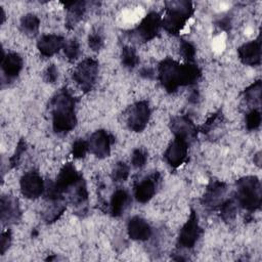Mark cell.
I'll list each match as a JSON object with an SVG mask.
<instances>
[{
    "label": "cell",
    "mask_w": 262,
    "mask_h": 262,
    "mask_svg": "<svg viewBox=\"0 0 262 262\" xmlns=\"http://www.w3.org/2000/svg\"><path fill=\"white\" fill-rule=\"evenodd\" d=\"M201 70L193 62L180 64L177 61L166 58L158 68V78L168 92H174L180 86L195 84L201 78Z\"/></svg>",
    "instance_id": "cell-1"
},
{
    "label": "cell",
    "mask_w": 262,
    "mask_h": 262,
    "mask_svg": "<svg viewBox=\"0 0 262 262\" xmlns=\"http://www.w3.org/2000/svg\"><path fill=\"white\" fill-rule=\"evenodd\" d=\"M75 106V97L67 89H60L53 95L49 108L52 115L53 130L56 133H67L76 127Z\"/></svg>",
    "instance_id": "cell-2"
},
{
    "label": "cell",
    "mask_w": 262,
    "mask_h": 262,
    "mask_svg": "<svg viewBox=\"0 0 262 262\" xmlns=\"http://www.w3.org/2000/svg\"><path fill=\"white\" fill-rule=\"evenodd\" d=\"M166 13L162 17V27L172 35H178L193 13V6L190 1L177 0L167 1Z\"/></svg>",
    "instance_id": "cell-3"
},
{
    "label": "cell",
    "mask_w": 262,
    "mask_h": 262,
    "mask_svg": "<svg viewBox=\"0 0 262 262\" xmlns=\"http://www.w3.org/2000/svg\"><path fill=\"white\" fill-rule=\"evenodd\" d=\"M235 202L249 212H254L261 207L262 190L260 180L256 176H246L236 181Z\"/></svg>",
    "instance_id": "cell-4"
},
{
    "label": "cell",
    "mask_w": 262,
    "mask_h": 262,
    "mask_svg": "<svg viewBox=\"0 0 262 262\" xmlns=\"http://www.w3.org/2000/svg\"><path fill=\"white\" fill-rule=\"evenodd\" d=\"M98 76V62L87 57L83 59L75 68L73 72V79L84 92H88L94 86Z\"/></svg>",
    "instance_id": "cell-5"
},
{
    "label": "cell",
    "mask_w": 262,
    "mask_h": 262,
    "mask_svg": "<svg viewBox=\"0 0 262 262\" xmlns=\"http://www.w3.org/2000/svg\"><path fill=\"white\" fill-rule=\"evenodd\" d=\"M202 233H203V230L199 224L198 215L193 210H191L187 221L184 223V225L180 229V232L177 238V244L180 248L191 249L195 246Z\"/></svg>",
    "instance_id": "cell-6"
},
{
    "label": "cell",
    "mask_w": 262,
    "mask_h": 262,
    "mask_svg": "<svg viewBox=\"0 0 262 262\" xmlns=\"http://www.w3.org/2000/svg\"><path fill=\"white\" fill-rule=\"evenodd\" d=\"M162 27V16L155 11L147 13L133 31V35L139 42L154 39Z\"/></svg>",
    "instance_id": "cell-7"
},
{
    "label": "cell",
    "mask_w": 262,
    "mask_h": 262,
    "mask_svg": "<svg viewBox=\"0 0 262 262\" xmlns=\"http://www.w3.org/2000/svg\"><path fill=\"white\" fill-rule=\"evenodd\" d=\"M150 117V108L146 101H138L131 106H129L126 115V123L127 126L135 131H142L149 120Z\"/></svg>",
    "instance_id": "cell-8"
},
{
    "label": "cell",
    "mask_w": 262,
    "mask_h": 262,
    "mask_svg": "<svg viewBox=\"0 0 262 262\" xmlns=\"http://www.w3.org/2000/svg\"><path fill=\"white\" fill-rule=\"evenodd\" d=\"M170 129L175 138L185 141L187 144L192 142L198 135V128L187 116H176L170 122Z\"/></svg>",
    "instance_id": "cell-9"
},
{
    "label": "cell",
    "mask_w": 262,
    "mask_h": 262,
    "mask_svg": "<svg viewBox=\"0 0 262 262\" xmlns=\"http://www.w3.org/2000/svg\"><path fill=\"white\" fill-rule=\"evenodd\" d=\"M113 142L114 137L112 134L103 129L93 132L87 140L89 151L99 159H103L110 156L111 145Z\"/></svg>",
    "instance_id": "cell-10"
},
{
    "label": "cell",
    "mask_w": 262,
    "mask_h": 262,
    "mask_svg": "<svg viewBox=\"0 0 262 262\" xmlns=\"http://www.w3.org/2000/svg\"><path fill=\"white\" fill-rule=\"evenodd\" d=\"M160 181L161 175L157 171L142 178L134 187L135 199L139 203H147L156 194Z\"/></svg>",
    "instance_id": "cell-11"
},
{
    "label": "cell",
    "mask_w": 262,
    "mask_h": 262,
    "mask_svg": "<svg viewBox=\"0 0 262 262\" xmlns=\"http://www.w3.org/2000/svg\"><path fill=\"white\" fill-rule=\"evenodd\" d=\"M45 184L38 172L30 171L25 173L20 178V191L27 199H37L43 194Z\"/></svg>",
    "instance_id": "cell-12"
},
{
    "label": "cell",
    "mask_w": 262,
    "mask_h": 262,
    "mask_svg": "<svg viewBox=\"0 0 262 262\" xmlns=\"http://www.w3.org/2000/svg\"><path fill=\"white\" fill-rule=\"evenodd\" d=\"M227 190V185L219 180H213L207 186L202 198L203 206L208 210H215L223 203V198Z\"/></svg>",
    "instance_id": "cell-13"
},
{
    "label": "cell",
    "mask_w": 262,
    "mask_h": 262,
    "mask_svg": "<svg viewBox=\"0 0 262 262\" xmlns=\"http://www.w3.org/2000/svg\"><path fill=\"white\" fill-rule=\"evenodd\" d=\"M83 176L79 173L72 163L66 164L59 171L56 180L52 182L56 191L63 196L70 187H72Z\"/></svg>",
    "instance_id": "cell-14"
},
{
    "label": "cell",
    "mask_w": 262,
    "mask_h": 262,
    "mask_svg": "<svg viewBox=\"0 0 262 262\" xmlns=\"http://www.w3.org/2000/svg\"><path fill=\"white\" fill-rule=\"evenodd\" d=\"M0 213L3 225H8L17 222L21 216L17 199L8 194L2 195L0 202Z\"/></svg>",
    "instance_id": "cell-15"
},
{
    "label": "cell",
    "mask_w": 262,
    "mask_h": 262,
    "mask_svg": "<svg viewBox=\"0 0 262 262\" xmlns=\"http://www.w3.org/2000/svg\"><path fill=\"white\" fill-rule=\"evenodd\" d=\"M237 54L241 61L248 66H258L261 62V39L258 37L255 40L243 44L237 49Z\"/></svg>",
    "instance_id": "cell-16"
},
{
    "label": "cell",
    "mask_w": 262,
    "mask_h": 262,
    "mask_svg": "<svg viewBox=\"0 0 262 262\" xmlns=\"http://www.w3.org/2000/svg\"><path fill=\"white\" fill-rule=\"evenodd\" d=\"M188 145L185 141L175 138L164 154L166 162L173 168L179 167L187 157Z\"/></svg>",
    "instance_id": "cell-17"
},
{
    "label": "cell",
    "mask_w": 262,
    "mask_h": 262,
    "mask_svg": "<svg viewBox=\"0 0 262 262\" xmlns=\"http://www.w3.org/2000/svg\"><path fill=\"white\" fill-rule=\"evenodd\" d=\"M66 40L63 37L54 34L43 35L37 42V47L40 53L44 56L50 57L57 53L60 49H63Z\"/></svg>",
    "instance_id": "cell-18"
},
{
    "label": "cell",
    "mask_w": 262,
    "mask_h": 262,
    "mask_svg": "<svg viewBox=\"0 0 262 262\" xmlns=\"http://www.w3.org/2000/svg\"><path fill=\"white\" fill-rule=\"evenodd\" d=\"M127 230L129 236L134 241H147L152 234L150 225L139 216H134L129 220Z\"/></svg>",
    "instance_id": "cell-19"
},
{
    "label": "cell",
    "mask_w": 262,
    "mask_h": 262,
    "mask_svg": "<svg viewBox=\"0 0 262 262\" xmlns=\"http://www.w3.org/2000/svg\"><path fill=\"white\" fill-rule=\"evenodd\" d=\"M66 194L68 196V201L73 206L79 208L81 212L84 211V208H86L88 200V191L86 182L83 177L80 178L72 187H70Z\"/></svg>",
    "instance_id": "cell-20"
},
{
    "label": "cell",
    "mask_w": 262,
    "mask_h": 262,
    "mask_svg": "<svg viewBox=\"0 0 262 262\" xmlns=\"http://www.w3.org/2000/svg\"><path fill=\"white\" fill-rule=\"evenodd\" d=\"M1 68L4 76L8 80L15 79L23 69V58L15 52L3 54Z\"/></svg>",
    "instance_id": "cell-21"
},
{
    "label": "cell",
    "mask_w": 262,
    "mask_h": 262,
    "mask_svg": "<svg viewBox=\"0 0 262 262\" xmlns=\"http://www.w3.org/2000/svg\"><path fill=\"white\" fill-rule=\"evenodd\" d=\"M64 7L67 9L66 26L69 30L74 29L83 18L86 11V3L84 1H71L66 2Z\"/></svg>",
    "instance_id": "cell-22"
},
{
    "label": "cell",
    "mask_w": 262,
    "mask_h": 262,
    "mask_svg": "<svg viewBox=\"0 0 262 262\" xmlns=\"http://www.w3.org/2000/svg\"><path fill=\"white\" fill-rule=\"evenodd\" d=\"M130 202H131V199L126 189H123V188L117 189L111 198V202L108 205L110 213L115 217L121 216L125 212V210L128 208Z\"/></svg>",
    "instance_id": "cell-23"
},
{
    "label": "cell",
    "mask_w": 262,
    "mask_h": 262,
    "mask_svg": "<svg viewBox=\"0 0 262 262\" xmlns=\"http://www.w3.org/2000/svg\"><path fill=\"white\" fill-rule=\"evenodd\" d=\"M64 200H47V204L43 210V219L47 223L56 221L64 212Z\"/></svg>",
    "instance_id": "cell-24"
},
{
    "label": "cell",
    "mask_w": 262,
    "mask_h": 262,
    "mask_svg": "<svg viewBox=\"0 0 262 262\" xmlns=\"http://www.w3.org/2000/svg\"><path fill=\"white\" fill-rule=\"evenodd\" d=\"M261 89H262V84H261V81L258 80L254 82L252 85H250L248 88H246L244 91V98L246 102L254 106L253 108H258V106L260 105Z\"/></svg>",
    "instance_id": "cell-25"
},
{
    "label": "cell",
    "mask_w": 262,
    "mask_h": 262,
    "mask_svg": "<svg viewBox=\"0 0 262 262\" xmlns=\"http://www.w3.org/2000/svg\"><path fill=\"white\" fill-rule=\"evenodd\" d=\"M39 27H40V19L36 14L28 13L24 15L20 19L21 31L30 37H34L37 35L39 31Z\"/></svg>",
    "instance_id": "cell-26"
},
{
    "label": "cell",
    "mask_w": 262,
    "mask_h": 262,
    "mask_svg": "<svg viewBox=\"0 0 262 262\" xmlns=\"http://www.w3.org/2000/svg\"><path fill=\"white\" fill-rule=\"evenodd\" d=\"M237 203L234 199H228L226 201H223V203L218 208L220 211V217L225 222H232L234 221L237 213Z\"/></svg>",
    "instance_id": "cell-27"
},
{
    "label": "cell",
    "mask_w": 262,
    "mask_h": 262,
    "mask_svg": "<svg viewBox=\"0 0 262 262\" xmlns=\"http://www.w3.org/2000/svg\"><path fill=\"white\" fill-rule=\"evenodd\" d=\"M121 60H122V64L129 70L134 69L138 62H139V57L135 51L134 48L130 47V46H126L122 49L121 52Z\"/></svg>",
    "instance_id": "cell-28"
},
{
    "label": "cell",
    "mask_w": 262,
    "mask_h": 262,
    "mask_svg": "<svg viewBox=\"0 0 262 262\" xmlns=\"http://www.w3.org/2000/svg\"><path fill=\"white\" fill-rule=\"evenodd\" d=\"M223 123V115L221 111H218L214 113L206 122L205 124L201 127V131L205 134H209L217 130L219 127H221Z\"/></svg>",
    "instance_id": "cell-29"
},
{
    "label": "cell",
    "mask_w": 262,
    "mask_h": 262,
    "mask_svg": "<svg viewBox=\"0 0 262 262\" xmlns=\"http://www.w3.org/2000/svg\"><path fill=\"white\" fill-rule=\"evenodd\" d=\"M63 52L69 61L76 60L81 54L79 41L75 38L66 41L64 46H63Z\"/></svg>",
    "instance_id": "cell-30"
},
{
    "label": "cell",
    "mask_w": 262,
    "mask_h": 262,
    "mask_svg": "<svg viewBox=\"0 0 262 262\" xmlns=\"http://www.w3.org/2000/svg\"><path fill=\"white\" fill-rule=\"evenodd\" d=\"M129 172H130V169L126 163L118 162L114 166L111 176L115 182H123L128 178Z\"/></svg>",
    "instance_id": "cell-31"
},
{
    "label": "cell",
    "mask_w": 262,
    "mask_h": 262,
    "mask_svg": "<svg viewBox=\"0 0 262 262\" xmlns=\"http://www.w3.org/2000/svg\"><path fill=\"white\" fill-rule=\"evenodd\" d=\"M261 124V113L258 108H252L246 116V126L249 130H256Z\"/></svg>",
    "instance_id": "cell-32"
},
{
    "label": "cell",
    "mask_w": 262,
    "mask_h": 262,
    "mask_svg": "<svg viewBox=\"0 0 262 262\" xmlns=\"http://www.w3.org/2000/svg\"><path fill=\"white\" fill-rule=\"evenodd\" d=\"M180 53L183 56L184 59L187 60V62H193L194 59V55H195V48L194 46L186 41V40H182L180 42Z\"/></svg>",
    "instance_id": "cell-33"
},
{
    "label": "cell",
    "mask_w": 262,
    "mask_h": 262,
    "mask_svg": "<svg viewBox=\"0 0 262 262\" xmlns=\"http://www.w3.org/2000/svg\"><path fill=\"white\" fill-rule=\"evenodd\" d=\"M104 43V38L101 32L95 31L91 33L88 37V45L93 51H98L102 48Z\"/></svg>",
    "instance_id": "cell-34"
},
{
    "label": "cell",
    "mask_w": 262,
    "mask_h": 262,
    "mask_svg": "<svg viewBox=\"0 0 262 262\" xmlns=\"http://www.w3.org/2000/svg\"><path fill=\"white\" fill-rule=\"evenodd\" d=\"M147 161V152L143 148H136L131 156V163L135 168H142Z\"/></svg>",
    "instance_id": "cell-35"
},
{
    "label": "cell",
    "mask_w": 262,
    "mask_h": 262,
    "mask_svg": "<svg viewBox=\"0 0 262 262\" xmlns=\"http://www.w3.org/2000/svg\"><path fill=\"white\" fill-rule=\"evenodd\" d=\"M89 151L88 149V143L87 141L83 139H77L72 146V154L74 158L76 159H82L85 157V155Z\"/></svg>",
    "instance_id": "cell-36"
},
{
    "label": "cell",
    "mask_w": 262,
    "mask_h": 262,
    "mask_svg": "<svg viewBox=\"0 0 262 262\" xmlns=\"http://www.w3.org/2000/svg\"><path fill=\"white\" fill-rule=\"evenodd\" d=\"M25 150H26V142L24 141V139H20L17 146H16L14 155L9 160L11 167H15V166L18 165V163L20 161V158H21V155L25 152Z\"/></svg>",
    "instance_id": "cell-37"
},
{
    "label": "cell",
    "mask_w": 262,
    "mask_h": 262,
    "mask_svg": "<svg viewBox=\"0 0 262 262\" xmlns=\"http://www.w3.org/2000/svg\"><path fill=\"white\" fill-rule=\"evenodd\" d=\"M44 80L47 83H54L56 81V79L58 78V71L57 68L54 64H50L46 68V70L44 71L43 74Z\"/></svg>",
    "instance_id": "cell-38"
},
{
    "label": "cell",
    "mask_w": 262,
    "mask_h": 262,
    "mask_svg": "<svg viewBox=\"0 0 262 262\" xmlns=\"http://www.w3.org/2000/svg\"><path fill=\"white\" fill-rule=\"evenodd\" d=\"M11 243V231L9 229L1 233V254L3 255Z\"/></svg>",
    "instance_id": "cell-39"
},
{
    "label": "cell",
    "mask_w": 262,
    "mask_h": 262,
    "mask_svg": "<svg viewBox=\"0 0 262 262\" xmlns=\"http://www.w3.org/2000/svg\"><path fill=\"white\" fill-rule=\"evenodd\" d=\"M139 75L146 79H152L155 77V71H154V69H151L149 67H144L140 70Z\"/></svg>",
    "instance_id": "cell-40"
},
{
    "label": "cell",
    "mask_w": 262,
    "mask_h": 262,
    "mask_svg": "<svg viewBox=\"0 0 262 262\" xmlns=\"http://www.w3.org/2000/svg\"><path fill=\"white\" fill-rule=\"evenodd\" d=\"M261 154L260 152H257L255 156H254V162L257 164V166H260L261 164Z\"/></svg>",
    "instance_id": "cell-41"
}]
</instances>
